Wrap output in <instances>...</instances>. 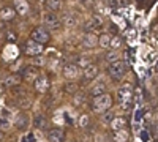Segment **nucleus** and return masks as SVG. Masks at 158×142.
<instances>
[{
  "instance_id": "nucleus-27",
  "label": "nucleus",
  "mask_w": 158,
  "mask_h": 142,
  "mask_svg": "<svg viewBox=\"0 0 158 142\" xmlns=\"http://www.w3.org/2000/svg\"><path fill=\"white\" fill-rule=\"evenodd\" d=\"M109 47L112 51H117L122 47V38L120 36H111V41H109Z\"/></svg>"
},
{
  "instance_id": "nucleus-39",
  "label": "nucleus",
  "mask_w": 158,
  "mask_h": 142,
  "mask_svg": "<svg viewBox=\"0 0 158 142\" xmlns=\"http://www.w3.org/2000/svg\"><path fill=\"white\" fill-rule=\"evenodd\" d=\"M36 3L40 8H46V3H48V0H36Z\"/></svg>"
},
{
  "instance_id": "nucleus-31",
  "label": "nucleus",
  "mask_w": 158,
  "mask_h": 142,
  "mask_svg": "<svg viewBox=\"0 0 158 142\" xmlns=\"http://www.w3.org/2000/svg\"><path fill=\"white\" fill-rule=\"evenodd\" d=\"M90 63H92V62H90V57H87V55H81L76 65L81 68V67H87V65H90Z\"/></svg>"
},
{
  "instance_id": "nucleus-32",
  "label": "nucleus",
  "mask_w": 158,
  "mask_h": 142,
  "mask_svg": "<svg viewBox=\"0 0 158 142\" xmlns=\"http://www.w3.org/2000/svg\"><path fill=\"white\" fill-rule=\"evenodd\" d=\"M89 123H90V117L87 114H82L81 117H79V126H81V128H87Z\"/></svg>"
},
{
  "instance_id": "nucleus-8",
  "label": "nucleus",
  "mask_w": 158,
  "mask_h": 142,
  "mask_svg": "<svg viewBox=\"0 0 158 142\" xmlns=\"http://www.w3.org/2000/svg\"><path fill=\"white\" fill-rule=\"evenodd\" d=\"M85 25H87V29H89L90 33H97V32H101L104 22H103V18H101V16H92V18L87 21Z\"/></svg>"
},
{
  "instance_id": "nucleus-30",
  "label": "nucleus",
  "mask_w": 158,
  "mask_h": 142,
  "mask_svg": "<svg viewBox=\"0 0 158 142\" xmlns=\"http://www.w3.org/2000/svg\"><path fill=\"white\" fill-rule=\"evenodd\" d=\"M117 60H120V55H118L117 51H111V52L106 54V62L114 63V62H117Z\"/></svg>"
},
{
  "instance_id": "nucleus-15",
  "label": "nucleus",
  "mask_w": 158,
  "mask_h": 142,
  "mask_svg": "<svg viewBox=\"0 0 158 142\" xmlns=\"http://www.w3.org/2000/svg\"><path fill=\"white\" fill-rule=\"evenodd\" d=\"M81 44H82L84 47H89V49L95 47V46H98V36H97L95 33H90V32H89V33H84Z\"/></svg>"
},
{
  "instance_id": "nucleus-4",
  "label": "nucleus",
  "mask_w": 158,
  "mask_h": 142,
  "mask_svg": "<svg viewBox=\"0 0 158 142\" xmlns=\"http://www.w3.org/2000/svg\"><path fill=\"white\" fill-rule=\"evenodd\" d=\"M62 74H63L65 79L76 81V79H79V77L82 76V70L79 68L76 63H67V65L62 68Z\"/></svg>"
},
{
  "instance_id": "nucleus-37",
  "label": "nucleus",
  "mask_w": 158,
  "mask_h": 142,
  "mask_svg": "<svg viewBox=\"0 0 158 142\" xmlns=\"http://www.w3.org/2000/svg\"><path fill=\"white\" fill-rule=\"evenodd\" d=\"M6 38H8L10 41H16V38H18V35H16L15 32H8V33H6Z\"/></svg>"
},
{
  "instance_id": "nucleus-34",
  "label": "nucleus",
  "mask_w": 158,
  "mask_h": 142,
  "mask_svg": "<svg viewBox=\"0 0 158 142\" xmlns=\"http://www.w3.org/2000/svg\"><path fill=\"white\" fill-rule=\"evenodd\" d=\"M32 63H33L35 67L38 65V68H40V67H43V65H44V59H43L41 55H35V57L32 59Z\"/></svg>"
},
{
  "instance_id": "nucleus-7",
  "label": "nucleus",
  "mask_w": 158,
  "mask_h": 142,
  "mask_svg": "<svg viewBox=\"0 0 158 142\" xmlns=\"http://www.w3.org/2000/svg\"><path fill=\"white\" fill-rule=\"evenodd\" d=\"M15 126L18 128L19 131H25L29 128V125H30V115L27 114V112H21L18 117L15 119Z\"/></svg>"
},
{
  "instance_id": "nucleus-14",
  "label": "nucleus",
  "mask_w": 158,
  "mask_h": 142,
  "mask_svg": "<svg viewBox=\"0 0 158 142\" xmlns=\"http://www.w3.org/2000/svg\"><path fill=\"white\" fill-rule=\"evenodd\" d=\"M21 84H22V76H21L19 73H13V74H10L6 79H5V82H3V85L8 87V88H15V87L21 85Z\"/></svg>"
},
{
  "instance_id": "nucleus-21",
  "label": "nucleus",
  "mask_w": 158,
  "mask_h": 142,
  "mask_svg": "<svg viewBox=\"0 0 158 142\" xmlns=\"http://www.w3.org/2000/svg\"><path fill=\"white\" fill-rule=\"evenodd\" d=\"M77 90H79V85H77L74 81H68V82H65V84H63V92H65V93H68V95H74V93H77Z\"/></svg>"
},
{
  "instance_id": "nucleus-5",
  "label": "nucleus",
  "mask_w": 158,
  "mask_h": 142,
  "mask_svg": "<svg viewBox=\"0 0 158 142\" xmlns=\"http://www.w3.org/2000/svg\"><path fill=\"white\" fill-rule=\"evenodd\" d=\"M43 24L46 25L48 29H51V30H56V29H59L60 27V21H59V18H57V14L56 13H52V11H46V13H43Z\"/></svg>"
},
{
  "instance_id": "nucleus-16",
  "label": "nucleus",
  "mask_w": 158,
  "mask_h": 142,
  "mask_svg": "<svg viewBox=\"0 0 158 142\" xmlns=\"http://www.w3.org/2000/svg\"><path fill=\"white\" fill-rule=\"evenodd\" d=\"M18 54H19V51H18L16 44H6L3 49V59L5 60H16Z\"/></svg>"
},
{
  "instance_id": "nucleus-10",
  "label": "nucleus",
  "mask_w": 158,
  "mask_h": 142,
  "mask_svg": "<svg viewBox=\"0 0 158 142\" xmlns=\"http://www.w3.org/2000/svg\"><path fill=\"white\" fill-rule=\"evenodd\" d=\"M98 74H100V68L95 65V63H90V65H87V67H84V70H82V76H84V79L85 81H94V79H97L98 77Z\"/></svg>"
},
{
  "instance_id": "nucleus-6",
  "label": "nucleus",
  "mask_w": 158,
  "mask_h": 142,
  "mask_svg": "<svg viewBox=\"0 0 158 142\" xmlns=\"http://www.w3.org/2000/svg\"><path fill=\"white\" fill-rule=\"evenodd\" d=\"M30 35H32V40L40 43V44H44V43L49 41V33L44 27H35Z\"/></svg>"
},
{
  "instance_id": "nucleus-40",
  "label": "nucleus",
  "mask_w": 158,
  "mask_h": 142,
  "mask_svg": "<svg viewBox=\"0 0 158 142\" xmlns=\"http://www.w3.org/2000/svg\"><path fill=\"white\" fill-rule=\"evenodd\" d=\"M0 139H3V133H2V130H0Z\"/></svg>"
},
{
  "instance_id": "nucleus-20",
  "label": "nucleus",
  "mask_w": 158,
  "mask_h": 142,
  "mask_svg": "<svg viewBox=\"0 0 158 142\" xmlns=\"http://www.w3.org/2000/svg\"><path fill=\"white\" fill-rule=\"evenodd\" d=\"M125 125H127V119H125V117H117V115L114 117V120L109 123V126L112 128L114 131L123 130V128H125Z\"/></svg>"
},
{
  "instance_id": "nucleus-11",
  "label": "nucleus",
  "mask_w": 158,
  "mask_h": 142,
  "mask_svg": "<svg viewBox=\"0 0 158 142\" xmlns=\"http://www.w3.org/2000/svg\"><path fill=\"white\" fill-rule=\"evenodd\" d=\"M43 52H44L43 44H40V43H36V41H33V40H30V41L27 43V47H25V54H27V55L35 57V55H41Z\"/></svg>"
},
{
  "instance_id": "nucleus-25",
  "label": "nucleus",
  "mask_w": 158,
  "mask_h": 142,
  "mask_svg": "<svg viewBox=\"0 0 158 142\" xmlns=\"http://www.w3.org/2000/svg\"><path fill=\"white\" fill-rule=\"evenodd\" d=\"M60 8H62V0H48V3H46V10L48 11L56 13Z\"/></svg>"
},
{
  "instance_id": "nucleus-41",
  "label": "nucleus",
  "mask_w": 158,
  "mask_h": 142,
  "mask_svg": "<svg viewBox=\"0 0 158 142\" xmlns=\"http://www.w3.org/2000/svg\"><path fill=\"white\" fill-rule=\"evenodd\" d=\"M95 2H97V0H95Z\"/></svg>"
},
{
  "instance_id": "nucleus-2",
  "label": "nucleus",
  "mask_w": 158,
  "mask_h": 142,
  "mask_svg": "<svg viewBox=\"0 0 158 142\" xmlns=\"http://www.w3.org/2000/svg\"><path fill=\"white\" fill-rule=\"evenodd\" d=\"M112 106V96L109 93H101V95H97L94 96V99H92V111H94L95 114H103L104 111L111 109Z\"/></svg>"
},
{
  "instance_id": "nucleus-33",
  "label": "nucleus",
  "mask_w": 158,
  "mask_h": 142,
  "mask_svg": "<svg viewBox=\"0 0 158 142\" xmlns=\"http://www.w3.org/2000/svg\"><path fill=\"white\" fill-rule=\"evenodd\" d=\"M11 128V122H10V119H6V117H0V130H10Z\"/></svg>"
},
{
  "instance_id": "nucleus-23",
  "label": "nucleus",
  "mask_w": 158,
  "mask_h": 142,
  "mask_svg": "<svg viewBox=\"0 0 158 142\" xmlns=\"http://www.w3.org/2000/svg\"><path fill=\"white\" fill-rule=\"evenodd\" d=\"M33 123H35V126L38 128V130H44V128L49 126V122H48V119L44 117V115H36Z\"/></svg>"
},
{
  "instance_id": "nucleus-1",
  "label": "nucleus",
  "mask_w": 158,
  "mask_h": 142,
  "mask_svg": "<svg viewBox=\"0 0 158 142\" xmlns=\"http://www.w3.org/2000/svg\"><path fill=\"white\" fill-rule=\"evenodd\" d=\"M117 101L120 108L123 111H130L131 108V103H133V87H131L130 82L123 84L122 87H118L117 90Z\"/></svg>"
},
{
  "instance_id": "nucleus-19",
  "label": "nucleus",
  "mask_w": 158,
  "mask_h": 142,
  "mask_svg": "<svg viewBox=\"0 0 158 142\" xmlns=\"http://www.w3.org/2000/svg\"><path fill=\"white\" fill-rule=\"evenodd\" d=\"M106 84H104V81H98L95 82V85H92L90 88V95L92 96H97V95H101V93H106Z\"/></svg>"
},
{
  "instance_id": "nucleus-9",
  "label": "nucleus",
  "mask_w": 158,
  "mask_h": 142,
  "mask_svg": "<svg viewBox=\"0 0 158 142\" xmlns=\"http://www.w3.org/2000/svg\"><path fill=\"white\" fill-rule=\"evenodd\" d=\"M21 76H22V79H25V82L32 84V82H35V79L40 76V68L35 67V65H29L27 68L24 70V73Z\"/></svg>"
},
{
  "instance_id": "nucleus-28",
  "label": "nucleus",
  "mask_w": 158,
  "mask_h": 142,
  "mask_svg": "<svg viewBox=\"0 0 158 142\" xmlns=\"http://www.w3.org/2000/svg\"><path fill=\"white\" fill-rule=\"evenodd\" d=\"M76 24H77V21L73 14H65L63 16V25H67V27H74Z\"/></svg>"
},
{
  "instance_id": "nucleus-18",
  "label": "nucleus",
  "mask_w": 158,
  "mask_h": 142,
  "mask_svg": "<svg viewBox=\"0 0 158 142\" xmlns=\"http://www.w3.org/2000/svg\"><path fill=\"white\" fill-rule=\"evenodd\" d=\"M16 16V11L13 6H3L0 10V19L2 21H13Z\"/></svg>"
},
{
  "instance_id": "nucleus-17",
  "label": "nucleus",
  "mask_w": 158,
  "mask_h": 142,
  "mask_svg": "<svg viewBox=\"0 0 158 142\" xmlns=\"http://www.w3.org/2000/svg\"><path fill=\"white\" fill-rule=\"evenodd\" d=\"M35 88L38 90L40 93H44L46 90L49 88V82H48V77L46 76H41L40 74L36 79H35Z\"/></svg>"
},
{
  "instance_id": "nucleus-38",
  "label": "nucleus",
  "mask_w": 158,
  "mask_h": 142,
  "mask_svg": "<svg viewBox=\"0 0 158 142\" xmlns=\"http://www.w3.org/2000/svg\"><path fill=\"white\" fill-rule=\"evenodd\" d=\"M108 2H109V6L112 10H117L118 8V0H108Z\"/></svg>"
},
{
  "instance_id": "nucleus-26",
  "label": "nucleus",
  "mask_w": 158,
  "mask_h": 142,
  "mask_svg": "<svg viewBox=\"0 0 158 142\" xmlns=\"http://www.w3.org/2000/svg\"><path fill=\"white\" fill-rule=\"evenodd\" d=\"M127 140H128V131H125V128H123V130L115 131L114 142H127Z\"/></svg>"
},
{
  "instance_id": "nucleus-13",
  "label": "nucleus",
  "mask_w": 158,
  "mask_h": 142,
  "mask_svg": "<svg viewBox=\"0 0 158 142\" xmlns=\"http://www.w3.org/2000/svg\"><path fill=\"white\" fill-rule=\"evenodd\" d=\"M48 142H63L65 140V131L60 128H51L48 131Z\"/></svg>"
},
{
  "instance_id": "nucleus-29",
  "label": "nucleus",
  "mask_w": 158,
  "mask_h": 142,
  "mask_svg": "<svg viewBox=\"0 0 158 142\" xmlns=\"http://www.w3.org/2000/svg\"><path fill=\"white\" fill-rule=\"evenodd\" d=\"M84 101H85V96H84L82 93H74V95H73V104H74L76 108H81V106L84 104Z\"/></svg>"
},
{
  "instance_id": "nucleus-36",
  "label": "nucleus",
  "mask_w": 158,
  "mask_h": 142,
  "mask_svg": "<svg viewBox=\"0 0 158 142\" xmlns=\"http://www.w3.org/2000/svg\"><path fill=\"white\" fill-rule=\"evenodd\" d=\"M19 104H21V108L24 109V108H29V106L32 104V101H30L27 96H22V99L19 101Z\"/></svg>"
},
{
  "instance_id": "nucleus-3",
  "label": "nucleus",
  "mask_w": 158,
  "mask_h": 142,
  "mask_svg": "<svg viewBox=\"0 0 158 142\" xmlns=\"http://www.w3.org/2000/svg\"><path fill=\"white\" fill-rule=\"evenodd\" d=\"M128 71V63L123 60H117L114 63H109V76L112 77L114 81H120L125 77Z\"/></svg>"
},
{
  "instance_id": "nucleus-35",
  "label": "nucleus",
  "mask_w": 158,
  "mask_h": 142,
  "mask_svg": "<svg viewBox=\"0 0 158 142\" xmlns=\"http://www.w3.org/2000/svg\"><path fill=\"white\" fill-rule=\"evenodd\" d=\"M46 54H48V55H51L52 59H60V54H59V51H56V49H52V47L46 51ZM52 59H51V60H52Z\"/></svg>"
},
{
  "instance_id": "nucleus-22",
  "label": "nucleus",
  "mask_w": 158,
  "mask_h": 142,
  "mask_svg": "<svg viewBox=\"0 0 158 142\" xmlns=\"http://www.w3.org/2000/svg\"><path fill=\"white\" fill-rule=\"evenodd\" d=\"M114 117H115V111H114V109H108V111H104V112L101 114V122H103L104 125H109V123L114 120Z\"/></svg>"
},
{
  "instance_id": "nucleus-12",
  "label": "nucleus",
  "mask_w": 158,
  "mask_h": 142,
  "mask_svg": "<svg viewBox=\"0 0 158 142\" xmlns=\"http://www.w3.org/2000/svg\"><path fill=\"white\" fill-rule=\"evenodd\" d=\"M13 8H15V11L18 13V14L25 16L30 11L29 0H13Z\"/></svg>"
},
{
  "instance_id": "nucleus-24",
  "label": "nucleus",
  "mask_w": 158,
  "mask_h": 142,
  "mask_svg": "<svg viewBox=\"0 0 158 142\" xmlns=\"http://www.w3.org/2000/svg\"><path fill=\"white\" fill-rule=\"evenodd\" d=\"M109 41H111V35L109 33H101L98 36V46L103 49H108L109 47Z\"/></svg>"
}]
</instances>
